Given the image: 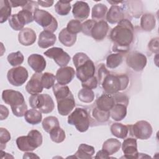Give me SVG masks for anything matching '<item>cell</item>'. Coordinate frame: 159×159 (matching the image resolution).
<instances>
[{"label": "cell", "mask_w": 159, "mask_h": 159, "mask_svg": "<svg viewBox=\"0 0 159 159\" xmlns=\"http://www.w3.org/2000/svg\"><path fill=\"white\" fill-rule=\"evenodd\" d=\"M109 37L114 42L113 52L118 53L127 52L134 40L132 24L129 20L123 19L111 30Z\"/></svg>", "instance_id": "obj_1"}, {"label": "cell", "mask_w": 159, "mask_h": 159, "mask_svg": "<svg viewBox=\"0 0 159 159\" xmlns=\"http://www.w3.org/2000/svg\"><path fill=\"white\" fill-rule=\"evenodd\" d=\"M73 61L76 70V77L81 83L94 76L96 70L94 64L86 53H76L73 57Z\"/></svg>", "instance_id": "obj_2"}, {"label": "cell", "mask_w": 159, "mask_h": 159, "mask_svg": "<svg viewBox=\"0 0 159 159\" xmlns=\"http://www.w3.org/2000/svg\"><path fill=\"white\" fill-rule=\"evenodd\" d=\"M129 80L126 75H107L101 82L104 91L110 94H114L120 91L125 89L129 84Z\"/></svg>", "instance_id": "obj_3"}, {"label": "cell", "mask_w": 159, "mask_h": 159, "mask_svg": "<svg viewBox=\"0 0 159 159\" xmlns=\"http://www.w3.org/2000/svg\"><path fill=\"white\" fill-rule=\"evenodd\" d=\"M42 135L37 130H32L26 136H20L16 139L18 148L22 152L33 151L42 144Z\"/></svg>", "instance_id": "obj_4"}, {"label": "cell", "mask_w": 159, "mask_h": 159, "mask_svg": "<svg viewBox=\"0 0 159 159\" xmlns=\"http://www.w3.org/2000/svg\"><path fill=\"white\" fill-rule=\"evenodd\" d=\"M68 123L75 125L80 132H86L89 126V117L85 109L77 107L68 117Z\"/></svg>", "instance_id": "obj_5"}, {"label": "cell", "mask_w": 159, "mask_h": 159, "mask_svg": "<svg viewBox=\"0 0 159 159\" xmlns=\"http://www.w3.org/2000/svg\"><path fill=\"white\" fill-rule=\"evenodd\" d=\"M29 102L31 107L39 109L44 114L50 113L55 107L52 97L48 94H32L30 96Z\"/></svg>", "instance_id": "obj_6"}, {"label": "cell", "mask_w": 159, "mask_h": 159, "mask_svg": "<svg viewBox=\"0 0 159 159\" xmlns=\"http://www.w3.org/2000/svg\"><path fill=\"white\" fill-rule=\"evenodd\" d=\"M34 20L44 30L51 32L56 31L58 27V22L56 19L48 12L37 9L34 12Z\"/></svg>", "instance_id": "obj_7"}, {"label": "cell", "mask_w": 159, "mask_h": 159, "mask_svg": "<svg viewBox=\"0 0 159 159\" xmlns=\"http://www.w3.org/2000/svg\"><path fill=\"white\" fill-rule=\"evenodd\" d=\"M127 127L132 137L141 140L149 139L153 132L150 124L145 120H139L134 125H127Z\"/></svg>", "instance_id": "obj_8"}, {"label": "cell", "mask_w": 159, "mask_h": 159, "mask_svg": "<svg viewBox=\"0 0 159 159\" xmlns=\"http://www.w3.org/2000/svg\"><path fill=\"white\" fill-rule=\"evenodd\" d=\"M28 71L23 66H16L10 69L7 73L9 83L15 86H22L27 80Z\"/></svg>", "instance_id": "obj_9"}, {"label": "cell", "mask_w": 159, "mask_h": 159, "mask_svg": "<svg viewBox=\"0 0 159 159\" xmlns=\"http://www.w3.org/2000/svg\"><path fill=\"white\" fill-rule=\"evenodd\" d=\"M147 57L145 55L137 51L130 52L126 57L128 66L135 71H141L147 65Z\"/></svg>", "instance_id": "obj_10"}, {"label": "cell", "mask_w": 159, "mask_h": 159, "mask_svg": "<svg viewBox=\"0 0 159 159\" xmlns=\"http://www.w3.org/2000/svg\"><path fill=\"white\" fill-rule=\"evenodd\" d=\"M43 53L47 57L53 59L55 62L61 67L66 66L70 61V56L60 47H52Z\"/></svg>", "instance_id": "obj_11"}, {"label": "cell", "mask_w": 159, "mask_h": 159, "mask_svg": "<svg viewBox=\"0 0 159 159\" xmlns=\"http://www.w3.org/2000/svg\"><path fill=\"white\" fill-rule=\"evenodd\" d=\"M2 99L3 101L13 107L24 104V98L21 93L12 89H6L2 91Z\"/></svg>", "instance_id": "obj_12"}, {"label": "cell", "mask_w": 159, "mask_h": 159, "mask_svg": "<svg viewBox=\"0 0 159 159\" xmlns=\"http://www.w3.org/2000/svg\"><path fill=\"white\" fill-rule=\"evenodd\" d=\"M122 150L126 158H137L139 153L137 150V140L135 138L129 137L124 140L122 144Z\"/></svg>", "instance_id": "obj_13"}, {"label": "cell", "mask_w": 159, "mask_h": 159, "mask_svg": "<svg viewBox=\"0 0 159 159\" xmlns=\"http://www.w3.org/2000/svg\"><path fill=\"white\" fill-rule=\"evenodd\" d=\"M58 113L61 116L68 115L75 106V101L72 93L68 96L57 100Z\"/></svg>", "instance_id": "obj_14"}, {"label": "cell", "mask_w": 159, "mask_h": 159, "mask_svg": "<svg viewBox=\"0 0 159 159\" xmlns=\"http://www.w3.org/2000/svg\"><path fill=\"white\" fill-rule=\"evenodd\" d=\"M89 6L88 4L84 1H76L73 5L72 13L73 17L80 22L86 19L89 15Z\"/></svg>", "instance_id": "obj_15"}, {"label": "cell", "mask_w": 159, "mask_h": 159, "mask_svg": "<svg viewBox=\"0 0 159 159\" xmlns=\"http://www.w3.org/2000/svg\"><path fill=\"white\" fill-rule=\"evenodd\" d=\"M75 73L74 68L71 66L61 67L56 73V80L58 83L66 85L72 81Z\"/></svg>", "instance_id": "obj_16"}, {"label": "cell", "mask_w": 159, "mask_h": 159, "mask_svg": "<svg viewBox=\"0 0 159 159\" xmlns=\"http://www.w3.org/2000/svg\"><path fill=\"white\" fill-rule=\"evenodd\" d=\"M41 73H34L25 86V89L30 94H40L43 91V86L41 81Z\"/></svg>", "instance_id": "obj_17"}, {"label": "cell", "mask_w": 159, "mask_h": 159, "mask_svg": "<svg viewBox=\"0 0 159 159\" xmlns=\"http://www.w3.org/2000/svg\"><path fill=\"white\" fill-rule=\"evenodd\" d=\"M108 30L109 25L105 20L96 21L91 29V36L96 40H102L106 37Z\"/></svg>", "instance_id": "obj_18"}, {"label": "cell", "mask_w": 159, "mask_h": 159, "mask_svg": "<svg viewBox=\"0 0 159 159\" xmlns=\"http://www.w3.org/2000/svg\"><path fill=\"white\" fill-rule=\"evenodd\" d=\"M29 65L36 73H42L46 67V61L44 57L39 54L30 55L27 59Z\"/></svg>", "instance_id": "obj_19"}, {"label": "cell", "mask_w": 159, "mask_h": 159, "mask_svg": "<svg viewBox=\"0 0 159 159\" xmlns=\"http://www.w3.org/2000/svg\"><path fill=\"white\" fill-rule=\"evenodd\" d=\"M37 36L35 31L30 28L25 27L22 29L18 34L19 43L24 46L32 45L36 40Z\"/></svg>", "instance_id": "obj_20"}, {"label": "cell", "mask_w": 159, "mask_h": 159, "mask_svg": "<svg viewBox=\"0 0 159 159\" xmlns=\"http://www.w3.org/2000/svg\"><path fill=\"white\" fill-rule=\"evenodd\" d=\"M124 17V10L117 5H112L106 14L107 21L111 24H115L119 22Z\"/></svg>", "instance_id": "obj_21"}, {"label": "cell", "mask_w": 159, "mask_h": 159, "mask_svg": "<svg viewBox=\"0 0 159 159\" xmlns=\"http://www.w3.org/2000/svg\"><path fill=\"white\" fill-rule=\"evenodd\" d=\"M96 107L104 111H110L115 104L113 96L110 94H103L96 100Z\"/></svg>", "instance_id": "obj_22"}, {"label": "cell", "mask_w": 159, "mask_h": 159, "mask_svg": "<svg viewBox=\"0 0 159 159\" xmlns=\"http://www.w3.org/2000/svg\"><path fill=\"white\" fill-rule=\"evenodd\" d=\"M56 40V35L53 33L47 30H43L39 35L38 45L42 48H47L53 45Z\"/></svg>", "instance_id": "obj_23"}, {"label": "cell", "mask_w": 159, "mask_h": 159, "mask_svg": "<svg viewBox=\"0 0 159 159\" xmlns=\"http://www.w3.org/2000/svg\"><path fill=\"white\" fill-rule=\"evenodd\" d=\"M127 107L125 104L115 103L114 107L110 111V115L112 119L116 121H120L124 119L127 115Z\"/></svg>", "instance_id": "obj_24"}, {"label": "cell", "mask_w": 159, "mask_h": 159, "mask_svg": "<svg viewBox=\"0 0 159 159\" xmlns=\"http://www.w3.org/2000/svg\"><path fill=\"white\" fill-rule=\"evenodd\" d=\"M95 150L93 146L88 145L86 143H81L80 145L77 152L75 153L74 157L76 158H92L94 154Z\"/></svg>", "instance_id": "obj_25"}, {"label": "cell", "mask_w": 159, "mask_h": 159, "mask_svg": "<svg viewBox=\"0 0 159 159\" xmlns=\"http://www.w3.org/2000/svg\"><path fill=\"white\" fill-rule=\"evenodd\" d=\"M121 147V143L116 139L111 138L106 140L103 145L102 150L105 151L109 156L118 152Z\"/></svg>", "instance_id": "obj_26"}, {"label": "cell", "mask_w": 159, "mask_h": 159, "mask_svg": "<svg viewBox=\"0 0 159 159\" xmlns=\"http://www.w3.org/2000/svg\"><path fill=\"white\" fill-rule=\"evenodd\" d=\"M76 35L69 32L66 28L63 29L58 35L59 41L66 47L73 46L76 41Z\"/></svg>", "instance_id": "obj_27"}, {"label": "cell", "mask_w": 159, "mask_h": 159, "mask_svg": "<svg viewBox=\"0 0 159 159\" xmlns=\"http://www.w3.org/2000/svg\"><path fill=\"white\" fill-rule=\"evenodd\" d=\"M156 24L155 16L150 13H146L142 15L140 19V27L145 31L152 30Z\"/></svg>", "instance_id": "obj_28"}, {"label": "cell", "mask_w": 159, "mask_h": 159, "mask_svg": "<svg viewBox=\"0 0 159 159\" xmlns=\"http://www.w3.org/2000/svg\"><path fill=\"white\" fill-rule=\"evenodd\" d=\"M111 132L112 134L117 138L124 139L127 137L129 129L127 125H123L121 123H114L111 126Z\"/></svg>", "instance_id": "obj_29"}, {"label": "cell", "mask_w": 159, "mask_h": 159, "mask_svg": "<svg viewBox=\"0 0 159 159\" xmlns=\"http://www.w3.org/2000/svg\"><path fill=\"white\" fill-rule=\"evenodd\" d=\"M24 118L27 123L32 125H37L42 120V112L36 109L32 108L27 111L24 115Z\"/></svg>", "instance_id": "obj_30"}, {"label": "cell", "mask_w": 159, "mask_h": 159, "mask_svg": "<svg viewBox=\"0 0 159 159\" xmlns=\"http://www.w3.org/2000/svg\"><path fill=\"white\" fill-rule=\"evenodd\" d=\"M107 12V7L106 5L102 3L96 4L93 7L91 17L95 21L101 20L106 16Z\"/></svg>", "instance_id": "obj_31"}, {"label": "cell", "mask_w": 159, "mask_h": 159, "mask_svg": "<svg viewBox=\"0 0 159 159\" xmlns=\"http://www.w3.org/2000/svg\"><path fill=\"white\" fill-rule=\"evenodd\" d=\"M11 14V6L7 0L0 1V22L1 24L6 22L10 18Z\"/></svg>", "instance_id": "obj_32"}, {"label": "cell", "mask_w": 159, "mask_h": 159, "mask_svg": "<svg viewBox=\"0 0 159 159\" xmlns=\"http://www.w3.org/2000/svg\"><path fill=\"white\" fill-rule=\"evenodd\" d=\"M122 61L123 57L120 53H111L106 58V66L110 69H114L119 66Z\"/></svg>", "instance_id": "obj_33"}, {"label": "cell", "mask_w": 159, "mask_h": 159, "mask_svg": "<svg viewBox=\"0 0 159 159\" xmlns=\"http://www.w3.org/2000/svg\"><path fill=\"white\" fill-rule=\"evenodd\" d=\"M53 92L57 100L63 98L71 93L68 86L56 83L53 86Z\"/></svg>", "instance_id": "obj_34"}, {"label": "cell", "mask_w": 159, "mask_h": 159, "mask_svg": "<svg viewBox=\"0 0 159 159\" xmlns=\"http://www.w3.org/2000/svg\"><path fill=\"white\" fill-rule=\"evenodd\" d=\"M71 1H58L55 5L56 12L60 16H66L71 10Z\"/></svg>", "instance_id": "obj_35"}, {"label": "cell", "mask_w": 159, "mask_h": 159, "mask_svg": "<svg viewBox=\"0 0 159 159\" xmlns=\"http://www.w3.org/2000/svg\"><path fill=\"white\" fill-rule=\"evenodd\" d=\"M42 127L45 132L50 133V132L55 127H59V121L55 116H48L45 117L42 121Z\"/></svg>", "instance_id": "obj_36"}, {"label": "cell", "mask_w": 159, "mask_h": 159, "mask_svg": "<svg viewBox=\"0 0 159 159\" xmlns=\"http://www.w3.org/2000/svg\"><path fill=\"white\" fill-rule=\"evenodd\" d=\"M7 60L11 66L16 67L23 63L24 57L20 51H17L9 53L7 57Z\"/></svg>", "instance_id": "obj_37"}, {"label": "cell", "mask_w": 159, "mask_h": 159, "mask_svg": "<svg viewBox=\"0 0 159 159\" xmlns=\"http://www.w3.org/2000/svg\"><path fill=\"white\" fill-rule=\"evenodd\" d=\"M79 99L85 103H90L93 101L94 99V93L92 89H89L83 88L80 89L78 94Z\"/></svg>", "instance_id": "obj_38"}, {"label": "cell", "mask_w": 159, "mask_h": 159, "mask_svg": "<svg viewBox=\"0 0 159 159\" xmlns=\"http://www.w3.org/2000/svg\"><path fill=\"white\" fill-rule=\"evenodd\" d=\"M49 134L52 140L57 143L63 142L66 137L65 131L60 126L52 129Z\"/></svg>", "instance_id": "obj_39"}, {"label": "cell", "mask_w": 159, "mask_h": 159, "mask_svg": "<svg viewBox=\"0 0 159 159\" xmlns=\"http://www.w3.org/2000/svg\"><path fill=\"white\" fill-rule=\"evenodd\" d=\"M92 114L94 118L99 122H107L111 116L110 111H104L99 109L97 107L93 109Z\"/></svg>", "instance_id": "obj_40"}, {"label": "cell", "mask_w": 159, "mask_h": 159, "mask_svg": "<svg viewBox=\"0 0 159 159\" xmlns=\"http://www.w3.org/2000/svg\"><path fill=\"white\" fill-rule=\"evenodd\" d=\"M56 77L53 73L45 72L42 74L41 77V81L43 88L45 89H50L55 84Z\"/></svg>", "instance_id": "obj_41"}, {"label": "cell", "mask_w": 159, "mask_h": 159, "mask_svg": "<svg viewBox=\"0 0 159 159\" xmlns=\"http://www.w3.org/2000/svg\"><path fill=\"white\" fill-rule=\"evenodd\" d=\"M66 29L71 34L76 35V34L81 32L82 24L78 20L72 19L68 22Z\"/></svg>", "instance_id": "obj_42"}, {"label": "cell", "mask_w": 159, "mask_h": 159, "mask_svg": "<svg viewBox=\"0 0 159 159\" xmlns=\"http://www.w3.org/2000/svg\"><path fill=\"white\" fill-rule=\"evenodd\" d=\"M17 16L24 25L31 23L34 20V13L27 10L22 9L17 13Z\"/></svg>", "instance_id": "obj_43"}, {"label": "cell", "mask_w": 159, "mask_h": 159, "mask_svg": "<svg viewBox=\"0 0 159 159\" xmlns=\"http://www.w3.org/2000/svg\"><path fill=\"white\" fill-rule=\"evenodd\" d=\"M9 24L11 28L14 30H21L24 29V24L19 18L17 14H12L9 19Z\"/></svg>", "instance_id": "obj_44"}, {"label": "cell", "mask_w": 159, "mask_h": 159, "mask_svg": "<svg viewBox=\"0 0 159 159\" xmlns=\"http://www.w3.org/2000/svg\"><path fill=\"white\" fill-rule=\"evenodd\" d=\"M11 140V134L9 131L5 129L0 128V143L1 149L2 150L6 147V143Z\"/></svg>", "instance_id": "obj_45"}, {"label": "cell", "mask_w": 159, "mask_h": 159, "mask_svg": "<svg viewBox=\"0 0 159 159\" xmlns=\"http://www.w3.org/2000/svg\"><path fill=\"white\" fill-rule=\"evenodd\" d=\"M12 109V112L14 114V116H17V117H22L25 115V112L27 111V106L25 104V102H24L22 104L11 107Z\"/></svg>", "instance_id": "obj_46"}, {"label": "cell", "mask_w": 159, "mask_h": 159, "mask_svg": "<svg viewBox=\"0 0 159 159\" xmlns=\"http://www.w3.org/2000/svg\"><path fill=\"white\" fill-rule=\"evenodd\" d=\"M96 21L91 19V20H87L84 21L82 24V30L81 32L86 35L88 36H91V29L96 23Z\"/></svg>", "instance_id": "obj_47"}, {"label": "cell", "mask_w": 159, "mask_h": 159, "mask_svg": "<svg viewBox=\"0 0 159 159\" xmlns=\"http://www.w3.org/2000/svg\"><path fill=\"white\" fill-rule=\"evenodd\" d=\"M98 79L96 78V76H94L90 78L89 79H88V80L85 81L84 82L81 83V85H82V87L84 88L92 89L96 88L98 86Z\"/></svg>", "instance_id": "obj_48"}, {"label": "cell", "mask_w": 159, "mask_h": 159, "mask_svg": "<svg viewBox=\"0 0 159 159\" xmlns=\"http://www.w3.org/2000/svg\"><path fill=\"white\" fill-rule=\"evenodd\" d=\"M115 103H121L125 104L126 106L129 104V98L124 93H117L113 96Z\"/></svg>", "instance_id": "obj_49"}, {"label": "cell", "mask_w": 159, "mask_h": 159, "mask_svg": "<svg viewBox=\"0 0 159 159\" xmlns=\"http://www.w3.org/2000/svg\"><path fill=\"white\" fill-rule=\"evenodd\" d=\"M22 8V9L27 10L34 13L35 10L39 9V4L36 1H27V4L24 6H23Z\"/></svg>", "instance_id": "obj_50"}, {"label": "cell", "mask_w": 159, "mask_h": 159, "mask_svg": "<svg viewBox=\"0 0 159 159\" xmlns=\"http://www.w3.org/2000/svg\"><path fill=\"white\" fill-rule=\"evenodd\" d=\"M148 47L152 52L158 53V38L156 37V38L152 39L148 43Z\"/></svg>", "instance_id": "obj_51"}, {"label": "cell", "mask_w": 159, "mask_h": 159, "mask_svg": "<svg viewBox=\"0 0 159 159\" xmlns=\"http://www.w3.org/2000/svg\"><path fill=\"white\" fill-rule=\"evenodd\" d=\"M109 73H110L105 68V66L104 65V64H101L100 66H99V68H98V80H99V83L100 84H101V82L102 81V80L104 79V78L108 75Z\"/></svg>", "instance_id": "obj_52"}, {"label": "cell", "mask_w": 159, "mask_h": 159, "mask_svg": "<svg viewBox=\"0 0 159 159\" xmlns=\"http://www.w3.org/2000/svg\"><path fill=\"white\" fill-rule=\"evenodd\" d=\"M9 1V3H10V5H11V7H19V6H20V7H22L27 2V1H19H19L10 0Z\"/></svg>", "instance_id": "obj_53"}, {"label": "cell", "mask_w": 159, "mask_h": 159, "mask_svg": "<svg viewBox=\"0 0 159 159\" xmlns=\"http://www.w3.org/2000/svg\"><path fill=\"white\" fill-rule=\"evenodd\" d=\"M9 115V110L3 105H1V120L6 119Z\"/></svg>", "instance_id": "obj_54"}, {"label": "cell", "mask_w": 159, "mask_h": 159, "mask_svg": "<svg viewBox=\"0 0 159 159\" xmlns=\"http://www.w3.org/2000/svg\"><path fill=\"white\" fill-rule=\"evenodd\" d=\"M53 2H54L53 1H40V0H39L37 1L38 4L43 7H51L53 5Z\"/></svg>", "instance_id": "obj_55"}, {"label": "cell", "mask_w": 159, "mask_h": 159, "mask_svg": "<svg viewBox=\"0 0 159 159\" xmlns=\"http://www.w3.org/2000/svg\"><path fill=\"white\" fill-rule=\"evenodd\" d=\"M110 158V156L103 150L98 151L95 157V158Z\"/></svg>", "instance_id": "obj_56"}, {"label": "cell", "mask_w": 159, "mask_h": 159, "mask_svg": "<svg viewBox=\"0 0 159 159\" xmlns=\"http://www.w3.org/2000/svg\"><path fill=\"white\" fill-rule=\"evenodd\" d=\"M23 158H39L38 156H37V155H35V153H24V156H23Z\"/></svg>", "instance_id": "obj_57"}, {"label": "cell", "mask_w": 159, "mask_h": 159, "mask_svg": "<svg viewBox=\"0 0 159 159\" xmlns=\"http://www.w3.org/2000/svg\"><path fill=\"white\" fill-rule=\"evenodd\" d=\"M107 2H109V3H111L112 5H116V4H119V3H121V2H122V1H118V2H113V1H107Z\"/></svg>", "instance_id": "obj_58"}]
</instances>
